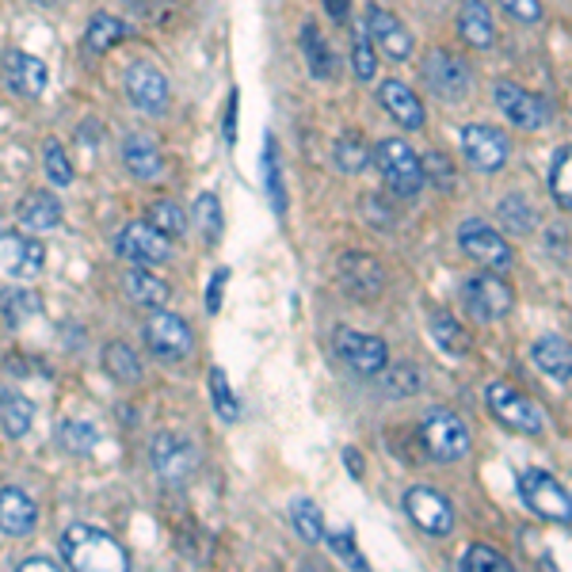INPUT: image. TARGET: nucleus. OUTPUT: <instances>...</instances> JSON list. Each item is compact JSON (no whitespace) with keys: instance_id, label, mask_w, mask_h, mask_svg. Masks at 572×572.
Returning <instances> with one entry per match:
<instances>
[{"instance_id":"obj_25","label":"nucleus","mask_w":572,"mask_h":572,"mask_svg":"<svg viewBox=\"0 0 572 572\" xmlns=\"http://www.w3.org/2000/svg\"><path fill=\"white\" fill-rule=\"evenodd\" d=\"M530 359H535V367L542 370V374H550L558 385H569L572 378V348L565 336L550 333V336H538L535 348H530Z\"/></svg>"},{"instance_id":"obj_39","label":"nucleus","mask_w":572,"mask_h":572,"mask_svg":"<svg viewBox=\"0 0 572 572\" xmlns=\"http://www.w3.org/2000/svg\"><path fill=\"white\" fill-rule=\"evenodd\" d=\"M149 225H157L165 237H183L188 233V211H183L176 199H157V203H149V217H145Z\"/></svg>"},{"instance_id":"obj_20","label":"nucleus","mask_w":572,"mask_h":572,"mask_svg":"<svg viewBox=\"0 0 572 572\" xmlns=\"http://www.w3.org/2000/svg\"><path fill=\"white\" fill-rule=\"evenodd\" d=\"M0 66H4V85L12 88L15 96H23V100H38V96L46 92L51 72H46V61H38L35 54L8 51Z\"/></svg>"},{"instance_id":"obj_11","label":"nucleus","mask_w":572,"mask_h":572,"mask_svg":"<svg viewBox=\"0 0 572 572\" xmlns=\"http://www.w3.org/2000/svg\"><path fill=\"white\" fill-rule=\"evenodd\" d=\"M462 305L466 313H470L473 321H501L512 313L515 305V294L512 287L504 283V279H496L493 271H485V276H473L462 283Z\"/></svg>"},{"instance_id":"obj_40","label":"nucleus","mask_w":572,"mask_h":572,"mask_svg":"<svg viewBox=\"0 0 572 572\" xmlns=\"http://www.w3.org/2000/svg\"><path fill=\"white\" fill-rule=\"evenodd\" d=\"M378 378H382V390L390 393V397H416V393L424 390V378L416 367H390V362H385V367L378 370Z\"/></svg>"},{"instance_id":"obj_38","label":"nucleus","mask_w":572,"mask_h":572,"mask_svg":"<svg viewBox=\"0 0 572 572\" xmlns=\"http://www.w3.org/2000/svg\"><path fill=\"white\" fill-rule=\"evenodd\" d=\"M333 160L344 176H359L362 168L370 165V145L362 142L359 134H344V138H336L333 145Z\"/></svg>"},{"instance_id":"obj_1","label":"nucleus","mask_w":572,"mask_h":572,"mask_svg":"<svg viewBox=\"0 0 572 572\" xmlns=\"http://www.w3.org/2000/svg\"><path fill=\"white\" fill-rule=\"evenodd\" d=\"M61 561L69 569L80 572H123L131 569V553L100 527H88V523H72V527L61 530Z\"/></svg>"},{"instance_id":"obj_23","label":"nucleus","mask_w":572,"mask_h":572,"mask_svg":"<svg viewBox=\"0 0 572 572\" xmlns=\"http://www.w3.org/2000/svg\"><path fill=\"white\" fill-rule=\"evenodd\" d=\"M458 35L470 51H489L496 43V20L485 0H462L458 8Z\"/></svg>"},{"instance_id":"obj_9","label":"nucleus","mask_w":572,"mask_h":572,"mask_svg":"<svg viewBox=\"0 0 572 572\" xmlns=\"http://www.w3.org/2000/svg\"><path fill=\"white\" fill-rule=\"evenodd\" d=\"M145 344H149L153 356L165 362H183L195 351L191 325L180 313H168V310H153V317L145 321Z\"/></svg>"},{"instance_id":"obj_45","label":"nucleus","mask_w":572,"mask_h":572,"mask_svg":"<svg viewBox=\"0 0 572 572\" xmlns=\"http://www.w3.org/2000/svg\"><path fill=\"white\" fill-rule=\"evenodd\" d=\"M462 569H473V572H512V561L504 558V553H496L493 546H470L462 558Z\"/></svg>"},{"instance_id":"obj_21","label":"nucleus","mask_w":572,"mask_h":572,"mask_svg":"<svg viewBox=\"0 0 572 572\" xmlns=\"http://www.w3.org/2000/svg\"><path fill=\"white\" fill-rule=\"evenodd\" d=\"M378 100H382V108L390 111L393 123L405 126V131H420V126L428 123L420 96H416L413 88L405 85V80H397V77L382 80V88H378Z\"/></svg>"},{"instance_id":"obj_48","label":"nucleus","mask_w":572,"mask_h":572,"mask_svg":"<svg viewBox=\"0 0 572 572\" xmlns=\"http://www.w3.org/2000/svg\"><path fill=\"white\" fill-rule=\"evenodd\" d=\"M263 172H268L271 206L283 214L287 211V195H283V183H279V160H276V145H271V138H268V149H263Z\"/></svg>"},{"instance_id":"obj_7","label":"nucleus","mask_w":572,"mask_h":572,"mask_svg":"<svg viewBox=\"0 0 572 572\" xmlns=\"http://www.w3.org/2000/svg\"><path fill=\"white\" fill-rule=\"evenodd\" d=\"M485 405L489 413L496 416V420L504 424V428L519 431V435H542L546 420H542V408L535 405V401L527 397V393H519L515 385L507 382H493L485 390Z\"/></svg>"},{"instance_id":"obj_33","label":"nucleus","mask_w":572,"mask_h":572,"mask_svg":"<svg viewBox=\"0 0 572 572\" xmlns=\"http://www.w3.org/2000/svg\"><path fill=\"white\" fill-rule=\"evenodd\" d=\"M35 313H43V298H38L35 290L27 287L0 290V317H4L8 325H23V321H31Z\"/></svg>"},{"instance_id":"obj_4","label":"nucleus","mask_w":572,"mask_h":572,"mask_svg":"<svg viewBox=\"0 0 572 572\" xmlns=\"http://www.w3.org/2000/svg\"><path fill=\"white\" fill-rule=\"evenodd\" d=\"M420 439L435 462H458V458L470 455V428L455 408L431 405L420 416Z\"/></svg>"},{"instance_id":"obj_34","label":"nucleus","mask_w":572,"mask_h":572,"mask_svg":"<svg viewBox=\"0 0 572 572\" xmlns=\"http://www.w3.org/2000/svg\"><path fill=\"white\" fill-rule=\"evenodd\" d=\"M58 447L66 455H92L100 447V431H96V424L80 420V416H66L58 424Z\"/></svg>"},{"instance_id":"obj_42","label":"nucleus","mask_w":572,"mask_h":572,"mask_svg":"<svg viewBox=\"0 0 572 572\" xmlns=\"http://www.w3.org/2000/svg\"><path fill=\"white\" fill-rule=\"evenodd\" d=\"M43 168H46V176H51V183H58V188H69L72 183V165L58 138L43 142Z\"/></svg>"},{"instance_id":"obj_43","label":"nucleus","mask_w":572,"mask_h":572,"mask_svg":"<svg viewBox=\"0 0 572 572\" xmlns=\"http://www.w3.org/2000/svg\"><path fill=\"white\" fill-rule=\"evenodd\" d=\"M211 401H214L217 416H222L225 424H233V420H237V416H240V405H237V397H233L229 378H225V370H222V367H214V370H211Z\"/></svg>"},{"instance_id":"obj_56","label":"nucleus","mask_w":572,"mask_h":572,"mask_svg":"<svg viewBox=\"0 0 572 572\" xmlns=\"http://www.w3.org/2000/svg\"><path fill=\"white\" fill-rule=\"evenodd\" d=\"M35 4H54V0H35Z\"/></svg>"},{"instance_id":"obj_55","label":"nucleus","mask_w":572,"mask_h":572,"mask_svg":"<svg viewBox=\"0 0 572 572\" xmlns=\"http://www.w3.org/2000/svg\"><path fill=\"white\" fill-rule=\"evenodd\" d=\"M123 4H131L134 12H145V8H153V4H157V0H123Z\"/></svg>"},{"instance_id":"obj_49","label":"nucleus","mask_w":572,"mask_h":572,"mask_svg":"<svg viewBox=\"0 0 572 572\" xmlns=\"http://www.w3.org/2000/svg\"><path fill=\"white\" fill-rule=\"evenodd\" d=\"M515 23H542V0H496Z\"/></svg>"},{"instance_id":"obj_28","label":"nucleus","mask_w":572,"mask_h":572,"mask_svg":"<svg viewBox=\"0 0 572 572\" xmlns=\"http://www.w3.org/2000/svg\"><path fill=\"white\" fill-rule=\"evenodd\" d=\"M428 333L435 340V348L447 351L450 359H462L466 351H470V333H466V325H458L455 317H450L447 310H435L428 317Z\"/></svg>"},{"instance_id":"obj_41","label":"nucleus","mask_w":572,"mask_h":572,"mask_svg":"<svg viewBox=\"0 0 572 572\" xmlns=\"http://www.w3.org/2000/svg\"><path fill=\"white\" fill-rule=\"evenodd\" d=\"M572 149H558V157H553V168H550V195L553 203L561 206V211H569L572 206Z\"/></svg>"},{"instance_id":"obj_13","label":"nucleus","mask_w":572,"mask_h":572,"mask_svg":"<svg viewBox=\"0 0 572 572\" xmlns=\"http://www.w3.org/2000/svg\"><path fill=\"white\" fill-rule=\"evenodd\" d=\"M123 88H126V100H131L138 111H145V115H165L168 103H172V85H168L165 72L157 66H149V61L126 66Z\"/></svg>"},{"instance_id":"obj_35","label":"nucleus","mask_w":572,"mask_h":572,"mask_svg":"<svg viewBox=\"0 0 572 572\" xmlns=\"http://www.w3.org/2000/svg\"><path fill=\"white\" fill-rule=\"evenodd\" d=\"M290 523H294L298 538H302L305 546H321V542H325V515H321V507L313 501H294V504H290Z\"/></svg>"},{"instance_id":"obj_29","label":"nucleus","mask_w":572,"mask_h":572,"mask_svg":"<svg viewBox=\"0 0 572 572\" xmlns=\"http://www.w3.org/2000/svg\"><path fill=\"white\" fill-rule=\"evenodd\" d=\"M134 27L126 20H119V15L111 12H96L92 20H88V31H85V46L92 54H103L111 51L115 43H123V38H131Z\"/></svg>"},{"instance_id":"obj_14","label":"nucleus","mask_w":572,"mask_h":572,"mask_svg":"<svg viewBox=\"0 0 572 572\" xmlns=\"http://www.w3.org/2000/svg\"><path fill=\"white\" fill-rule=\"evenodd\" d=\"M424 80H428V88L435 96H442V100H450V103H458V100H466L470 96V88H473V72L470 66H466L458 54H450V51H428V58H424Z\"/></svg>"},{"instance_id":"obj_54","label":"nucleus","mask_w":572,"mask_h":572,"mask_svg":"<svg viewBox=\"0 0 572 572\" xmlns=\"http://www.w3.org/2000/svg\"><path fill=\"white\" fill-rule=\"evenodd\" d=\"M344 462H348V470H351V478H362V458H359V450L356 447H344Z\"/></svg>"},{"instance_id":"obj_32","label":"nucleus","mask_w":572,"mask_h":572,"mask_svg":"<svg viewBox=\"0 0 572 572\" xmlns=\"http://www.w3.org/2000/svg\"><path fill=\"white\" fill-rule=\"evenodd\" d=\"M103 370H108L119 385H138L142 382V359L134 356V348L123 340H111L108 348H103Z\"/></svg>"},{"instance_id":"obj_46","label":"nucleus","mask_w":572,"mask_h":572,"mask_svg":"<svg viewBox=\"0 0 572 572\" xmlns=\"http://www.w3.org/2000/svg\"><path fill=\"white\" fill-rule=\"evenodd\" d=\"M351 69H356L359 80H374V72H378V58H374V46H370L367 31H356V43H351Z\"/></svg>"},{"instance_id":"obj_16","label":"nucleus","mask_w":572,"mask_h":572,"mask_svg":"<svg viewBox=\"0 0 572 572\" xmlns=\"http://www.w3.org/2000/svg\"><path fill=\"white\" fill-rule=\"evenodd\" d=\"M405 515L424 530V535H450L455 530V504L439 493V489H428V485H413L405 493Z\"/></svg>"},{"instance_id":"obj_5","label":"nucleus","mask_w":572,"mask_h":572,"mask_svg":"<svg viewBox=\"0 0 572 572\" xmlns=\"http://www.w3.org/2000/svg\"><path fill=\"white\" fill-rule=\"evenodd\" d=\"M493 103L496 111H504V119L519 131H542L553 123V103L546 96H535L527 88H519L515 80H496L493 85Z\"/></svg>"},{"instance_id":"obj_47","label":"nucleus","mask_w":572,"mask_h":572,"mask_svg":"<svg viewBox=\"0 0 572 572\" xmlns=\"http://www.w3.org/2000/svg\"><path fill=\"white\" fill-rule=\"evenodd\" d=\"M325 542L333 546V553L344 561V565H351V569H359V572L367 569V558H362V553L356 550V535H351V530H333V535L325 530Z\"/></svg>"},{"instance_id":"obj_27","label":"nucleus","mask_w":572,"mask_h":572,"mask_svg":"<svg viewBox=\"0 0 572 572\" xmlns=\"http://www.w3.org/2000/svg\"><path fill=\"white\" fill-rule=\"evenodd\" d=\"M123 290H126V298H131L134 305H142V310H165V302H168V283L153 276L149 268L126 271Z\"/></svg>"},{"instance_id":"obj_31","label":"nucleus","mask_w":572,"mask_h":572,"mask_svg":"<svg viewBox=\"0 0 572 572\" xmlns=\"http://www.w3.org/2000/svg\"><path fill=\"white\" fill-rule=\"evenodd\" d=\"M302 51H305V66H310L313 80H333L336 77V54L328 51L325 35H321L313 23L302 27Z\"/></svg>"},{"instance_id":"obj_6","label":"nucleus","mask_w":572,"mask_h":572,"mask_svg":"<svg viewBox=\"0 0 572 572\" xmlns=\"http://www.w3.org/2000/svg\"><path fill=\"white\" fill-rule=\"evenodd\" d=\"M519 496L527 501V507L538 515V519H550V523H561V527H569V519H572L569 489L561 485L553 473L523 470L519 473Z\"/></svg>"},{"instance_id":"obj_51","label":"nucleus","mask_w":572,"mask_h":572,"mask_svg":"<svg viewBox=\"0 0 572 572\" xmlns=\"http://www.w3.org/2000/svg\"><path fill=\"white\" fill-rule=\"evenodd\" d=\"M20 572H58V561L54 558H23Z\"/></svg>"},{"instance_id":"obj_50","label":"nucleus","mask_w":572,"mask_h":572,"mask_svg":"<svg viewBox=\"0 0 572 572\" xmlns=\"http://www.w3.org/2000/svg\"><path fill=\"white\" fill-rule=\"evenodd\" d=\"M225 142H237V92H229V108H225Z\"/></svg>"},{"instance_id":"obj_10","label":"nucleus","mask_w":572,"mask_h":572,"mask_svg":"<svg viewBox=\"0 0 572 572\" xmlns=\"http://www.w3.org/2000/svg\"><path fill=\"white\" fill-rule=\"evenodd\" d=\"M115 253L126 263H138V268H153V263L172 260V237L157 229L149 222H126L115 237Z\"/></svg>"},{"instance_id":"obj_22","label":"nucleus","mask_w":572,"mask_h":572,"mask_svg":"<svg viewBox=\"0 0 572 572\" xmlns=\"http://www.w3.org/2000/svg\"><path fill=\"white\" fill-rule=\"evenodd\" d=\"M123 165L134 180L153 183L165 176V157H160V145L149 134H126L123 138Z\"/></svg>"},{"instance_id":"obj_36","label":"nucleus","mask_w":572,"mask_h":572,"mask_svg":"<svg viewBox=\"0 0 572 572\" xmlns=\"http://www.w3.org/2000/svg\"><path fill=\"white\" fill-rule=\"evenodd\" d=\"M535 225H538V214H535V206H530L527 195H507L501 203V229L504 233L527 237V233H535Z\"/></svg>"},{"instance_id":"obj_26","label":"nucleus","mask_w":572,"mask_h":572,"mask_svg":"<svg viewBox=\"0 0 572 572\" xmlns=\"http://www.w3.org/2000/svg\"><path fill=\"white\" fill-rule=\"evenodd\" d=\"M20 225L31 233H51L61 225V203L51 195V191H27L20 199Z\"/></svg>"},{"instance_id":"obj_44","label":"nucleus","mask_w":572,"mask_h":572,"mask_svg":"<svg viewBox=\"0 0 572 572\" xmlns=\"http://www.w3.org/2000/svg\"><path fill=\"white\" fill-rule=\"evenodd\" d=\"M420 168H424V180H431L435 188L455 191L458 172H455V165H450L447 153H428V157H420Z\"/></svg>"},{"instance_id":"obj_19","label":"nucleus","mask_w":572,"mask_h":572,"mask_svg":"<svg viewBox=\"0 0 572 572\" xmlns=\"http://www.w3.org/2000/svg\"><path fill=\"white\" fill-rule=\"evenodd\" d=\"M336 276H340V287L356 302H374L385 290V271L370 253H344L340 263H336Z\"/></svg>"},{"instance_id":"obj_52","label":"nucleus","mask_w":572,"mask_h":572,"mask_svg":"<svg viewBox=\"0 0 572 572\" xmlns=\"http://www.w3.org/2000/svg\"><path fill=\"white\" fill-rule=\"evenodd\" d=\"M222 287H225V271H217L211 279V294H206V310L217 313V305H222Z\"/></svg>"},{"instance_id":"obj_3","label":"nucleus","mask_w":572,"mask_h":572,"mask_svg":"<svg viewBox=\"0 0 572 572\" xmlns=\"http://www.w3.org/2000/svg\"><path fill=\"white\" fill-rule=\"evenodd\" d=\"M370 160L378 165L385 188H390L397 199H416L424 191V183H428L424 180L420 157L413 153V145L401 138H382L374 149H370Z\"/></svg>"},{"instance_id":"obj_12","label":"nucleus","mask_w":572,"mask_h":572,"mask_svg":"<svg viewBox=\"0 0 572 572\" xmlns=\"http://www.w3.org/2000/svg\"><path fill=\"white\" fill-rule=\"evenodd\" d=\"M333 348L344 359V367H351L362 378H378V370L390 362V344L382 336L356 333V328H336Z\"/></svg>"},{"instance_id":"obj_17","label":"nucleus","mask_w":572,"mask_h":572,"mask_svg":"<svg viewBox=\"0 0 572 572\" xmlns=\"http://www.w3.org/2000/svg\"><path fill=\"white\" fill-rule=\"evenodd\" d=\"M43 260H46V248L38 237H27V233H0V271H4L8 279L31 283V279L43 276Z\"/></svg>"},{"instance_id":"obj_30","label":"nucleus","mask_w":572,"mask_h":572,"mask_svg":"<svg viewBox=\"0 0 572 572\" xmlns=\"http://www.w3.org/2000/svg\"><path fill=\"white\" fill-rule=\"evenodd\" d=\"M35 424V405H31L23 393L15 390H0V428H4L8 439H23Z\"/></svg>"},{"instance_id":"obj_15","label":"nucleus","mask_w":572,"mask_h":572,"mask_svg":"<svg viewBox=\"0 0 572 572\" xmlns=\"http://www.w3.org/2000/svg\"><path fill=\"white\" fill-rule=\"evenodd\" d=\"M367 38L370 46H378L390 61H408L416 51V38L413 31L405 27V20H397V15L382 4L367 8Z\"/></svg>"},{"instance_id":"obj_24","label":"nucleus","mask_w":572,"mask_h":572,"mask_svg":"<svg viewBox=\"0 0 572 572\" xmlns=\"http://www.w3.org/2000/svg\"><path fill=\"white\" fill-rule=\"evenodd\" d=\"M35 523H38V507L23 489H15V485L0 489V535L23 538L35 530Z\"/></svg>"},{"instance_id":"obj_37","label":"nucleus","mask_w":572,"mask_h":572,"mask_svg":"<svg viewBox=\"0 0 572 572\" xmlns=\"http://www.w3.org/2000/svg\"><path fill=\"white\" fill-rule=\"evenodd\" d=\"M191 222H195V229L203 233L206 245H217V240H222L225 222H222V203H217L214 191H203V195L195 199V211H191Z\"/></svg>"},{"instance_id":"obj_18","label":"nucleus","mask_w":572,"mask_h":572,"mask_svg":"<svg viewBox=\"0 0 572 572\" xmlns=\"http://www.w3.org/2000/svg\"><path fill=\"white\" fill-rule=\"evenodd\" d=\"M462 153L478 172L493 176V172H501L507 165V157H512V142H507L501 131H493V126L470 123V126H462Z\"/></svg>"},{"instance_id":"obj_8","label":"nucleus","mask_w":572,"mask_h":572,"mask_svg":"<svg viewBox=\"0 0 572 572\" xmlns=\"http://www.w3.org/2000/svg\"><path fill=\"white\" fill-rule=\"evenodd\" d=\"M458 245H462V253L470 256L473 263H481V268L489 271H507L515 263L512 245L504 240V233H496V225L481 222V217H466V222L458 225Z\"/></svg>"},{"instance_id":"obj_2","label":"nucleus","mask_w":572,"mask_h":572,"mask_svg":"<svg viewBox=\"0 0 572 572\" xmlns=\"http://www.w3.org/2000/svg\"><path fill=\"white\" fill-rule=\"evenodd\" d=\"M149 466L157 473L160 485L168 489H183L195 481L199 466H203V450L191 435L180 431H157L149 442Z\"/></svg>"},{"instance_id":"obj_53","label":"nucleus","mask_w":572,"mask_h":572,"mask_svg":"<svg viewBox=\"0 0 572 572\" xmlns=\"http://www.w3.org/2000/svg\"><path fill=\"white\" fill-rule=\"evenodd\" d=\"M348 8H351V0H325V12L333 15V20H348Z\"/></svg>"}]
</instances>
